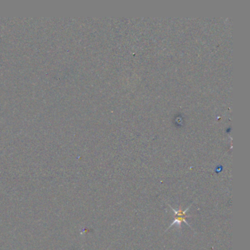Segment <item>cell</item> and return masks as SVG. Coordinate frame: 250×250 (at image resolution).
I'll return each instance as SVG.
<instances>
[{
    "label": "cell",
    "mask_w": 250,
    "mask_h": 250,
    "mask_svg": "<svg viewBox=\"0 0 250 250\" xmlns=\"http://www.w3.org/2000/svg\"><path fill=\"white\" fill-rule=\"evenodd\" d=\"M192 206V205H189V206L188 207V208H186V210H182L181 209L180 210H175L173 208H172V207L170 206L171 209L172 210V211L174 212V215H175V218H174V220L173 222H172V223L171 224L170 226L168 228H170L171 227L173 226V225H175V224H177V225H178L179 227H180V225H181V223L182 222H184L188 226H189L191 228V226L189 225V224L186 222V217H191V216H188V215L186 214V211H188L190 207Z\"/></svg>",
    "instance_id": "6da1fadb"
}]
</instances>
